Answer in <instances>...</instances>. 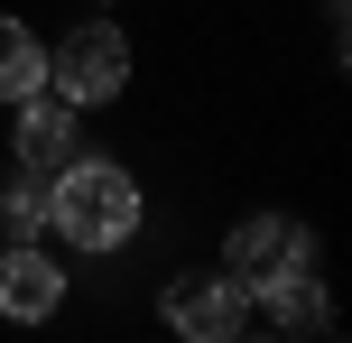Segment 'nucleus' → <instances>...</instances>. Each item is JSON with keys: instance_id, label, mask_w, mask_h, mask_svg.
I'll list each match as a JSON object with an SVG mask.
<instances>
[{"instance_id": "nucleus-1", "label": "nucleus", "mask_w": 352, "mask_h": 343, "mask_svg": "<svg viewBox=\"0 0 352 343\" xmlns=\"http://www.w3.org/2000/svg\"><path fill=\"white\" fill-rule=\"evenodd\" d=\"M140 223H148V195H140V177L121 158H65L47 177V232L74 241V251H93V260L130 251Z\"/></svg>"}, {"instance_id": "nucleus-2", "label": "nucleus", "mask_w": 352, "mask_h": 343, "mask_svg": "<svg viewBox=\"0 0 352 343\" xmlns=\"http://www.w3.org/2000/svg\"><path fill=\"white\" fill-rule=\"evenodd\" d=\"M130 28L121 19H74L65 37L47 47V93H65L74 111H93V102H121L130 93Z\"/></svg>"}, {"instance_id": "nucleus-3", "label": "nucleus", "mask_w": 352, "mask_h": 343, "mask_svg": "<svg viewBox=\"0 0 352 343\" xmlns=\"http://www.w3.org/2000/svg\"><path fill=\"white\" fill-rule=\"evenodd\" d=\"M223 269L241 278V297H269L297 269H316V232H306L297 214H241L223 232Z\"/></svg>"}, {"instance_id": "nucleus-4", "label": "nucleus", "mask_w": 352, "mask_h": 343, "mask_svg": "<svg viewBox=\"0 0 352 343\" xmlns=\"http://www.w3.org/2000/svg\"><path fill=\"white\" fill-rule=\"evenodd\" d=\"M158 316H167V334H186V343H232L250 325V297H241V278L213 260V269H176L167 288H158Z\"/></svg>"}, {"instance_id": "nucleus-5", "label": "nucleus", "mask_w": 352, "mask_h": 343, "mask_svg": "<svg viewBox=\"0 0 352 343\" xmlns=\"http://www.w3.org/2000/svg\"><path fill=\"white\" fill-rule=\"evenodd\" d=\"M10 111H19V130H10V158H19V177H37V186H47L65 158H84V130H74L84 111H74L65 93H47V84H37L28 102H10Z\"/></svg>"}, {"instance_id": "nucleus-6", "label": "nucleus", "mask_w": 352, "mask_h": 343, "mask_svg": "<svg viewBox=\"0 0 352 343\" xmlns=\"http://www.w3.org/2000/svg\"><path fill=\"white\" fill-rule=\"evenodd\" d=\"M65 260L47 251V241H0V316L10 325H47L56 307H65Z\"/></svg>"}, {"instance_id": "nucleus-7", "label": "nucleus", "mask_w": 352, "mask_h": 343, "mask_svg": "<svg viewBox=\"0 0 352 343\" xmlns=\"http://www.w3.org/2000/svg\"><path fill=\"white\" fill-rule=\"evenodd\" d=\"M37 84H47V37H37L19 10H0V111L28 102Z\"/></svg>"}, {"instance_id": "nucleus-8", "label": "nucleus", "mask_w": 352, "mask_h": 343, "mask_svg": "<svg viewBox=\"0 0 352 343\" xmlns=\"http://www.w3.org/2000/svg\"><path fill=\"white\" fill-rule=\"evenodd\" d=\"M260 307H269V325H278V334H334V297H324L316 269H297L287 288H269Z\"/></svg>"}, {"instance_id": "nucleus-9", "label": "nucleus", "mask_w": 352, "mask_h": 343, "mask_svg": "<svg viewBox=\"0 0 352 343\" xmlns=\"http://www.w3.org/2000/svg\"><path fill=\"white\" fill-rule=\"evenodd\" d=\"M0 241H47V186H37V177L0 186Z\"/></svg>"}]
</instances>
